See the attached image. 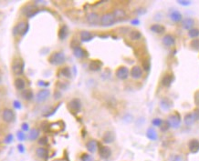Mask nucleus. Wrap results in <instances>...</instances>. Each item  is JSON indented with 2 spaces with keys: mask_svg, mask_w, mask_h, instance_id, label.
<instances>
[{
  "mask_svg": "<svg viewBox=\"0 0 199 161\" xmlns=\"http://www.w3.org/2000/svg\"><path fill=\"white\" fill-rule=\"evenodd\" d=\"M115 23H116V19L112 13H105L101 16L100 25L102 27H104V28L111 27Z\"/></svg>",
  "mask_w": 199,
  "mask_h": 161,
  "instance_id": "1",
  "label": "nucleus"
},
{
  "mask_svg": "<svg viewBox=\"0 0 199 161\" xmlns=\"http://www.w3.org/2000/svg\"><path fill=\"white\" fill-rule=\"evenodd\" d=\"M29 29V25L24 21L19 22L18 24H16L15 28H13V35L16 37V36H25Z\"/></svg>",
  "mask_w": 199,
  "mask_h": 161,
  "instance_id": "2",
  "label": "nucleus"
},
{
  "mask_svg": "<svg viewBox=\"0 0 199 161\" xmlns=\"http://www.w3.org/2000/svg\"><path fill=\"white\" fill-rule=\"evenodd\" d=\"M49 63L54 65V66H61L65 63L66 57L64 53L62 52H54L50 57H49Z\"/></svg>",
  "mask_w": 199,
  "mask_h": 161,
  "instance_id": "3",
  "label": "nucleus"
},
{
  "mask_svg": "<svg viewBox=\"0 0 199 161\" xmlns=\"http://www.w3.org/2000/svg\"><path fill=\"white\" fill-rule=\"evenodd\" d=\"M25 70V65L22 60H16L12 65V72L15 76H22Z\"/></svg>",
  "mask_w": 199,
  "mask_h": 161,
  "instance_id": "4",
  "label": "nucleus"
},
{
  "mask_svg": "<svg viewBox=\"0 0 199 161\" xmlns=\"http://www.w3.org/2000/svg\"><path fill=\"white\" fill-rule=\"evenodd\" d=\"M50 97V91L47 88L40 89L37 94H36V101L38 103H43L47 101Z\"/></svg>",
  "mask_w": 199,
  "mask_h": 161,
  "instance_id": "5",
  "label": "nucleus"
},
{
  "mask_svg": "<svg viewBox=\"0 0 199 161\" xmlns=\"http://www.w3.org/2000/svg\"><path fill=\"white\" fill-rule=\"evenodd\" d=\"M22 12L27 17H33L39 12V9L36 5H28L23 8Z\"/></svg>",
  "mask_w": 199,
  "mask_h": 161,
  "instance_id": "6",
  "label": "nucleus"
},
{
  "mask_svg": "<svg viewBox=\"0 0 199 161\" xmlns=\"http://www.w3.org/2000/svg\"><path fill=\"white\" fill-rule=\"evenodd\" d=\"M181 117L178 113H174L172 114L171 116H169L168 117V122L170 124V126L173 128H178L181 126Z\"/></svg>",
  "mask_w": 199,
  "mask_h": 161,
  "instance_id": "7",
  "label": "nucleus"
},
{
  "mask_svg": "<svg viewBox=\"0 0 199 161\" xmlns=\"http://www.w3.org/2000/svg\"><path fill=\"white\" fill-rule=\"evenodd\" d=\"M86 20L88 22V24L90 26H92V27H95L97 25L100 24V20H101V16L99 15L98 13L96 12H91L89 13L87 16H86Z\"/></svg>",
  "mask_w": 199,
  "mask_h": 161,
  "instance_id": "8",
  "label": "nucleus"
},
{
  "mask_svg": "<svg viewBox=\"0 0 199 161\" xmlns=\"http://www.w3.org/2000/svg\"><path fill=\"white\" fill-rule=\"evenodd\" d=\"M2 118L7 123H12L15 120V113L10 108H5L2 113Z\"/></svg>",
  "mask_w": 199,
  "mask_h": 161,
  "instance_id": "9",
  "label": "nucleus"
},
{
  "mask_svg": "<svg viewBox=\"0 0 199 161\" xmlns=\"http://www.w3.org/2000/svg\"><path fill=\"white\" fill-rule=\"evenodd\" d=\"M69 107L71 112L73 113H79L81 109V101L79 98H73L69 103Z\"/></svg>",
  "mask_w": 199,
  "mask_h": 161,
  "instance_id": "10",
  "label": "nucleus"
},
{
  "mask_svg": "<svg viewBox=\"0 0 199 161\" xmlns=\"http://www.w3.org/2000/svg\"><path fill=\"white\" fill-rule=\"evenodd\" d=\"M98 152H99V155H100L101 159H108L111 156V150L107 146H100L98 148Z\"/></svg>",
  "mask_w": 199,
  "mask_h": 161,
  "instance_id": "11",
  "label": "nucleus"
},
{
  "mask_svg": "<svg viewBox=\"0 0 199 161\" xmlns=\"http://www.w3.org/2000/svg\"><path fill=\"white\" fill-rule=\"evenodd\" d=\"M129 75L130 71L126 67H121L116 70V76L121 80H125L126 78H128Z\"/></svg>",
  "mask_w": 199,
  "mask_h": 161,
  "instance_id": "12",
  "label": "nucleus"
},
{
  "mask_svg": "<svg viewBox=\"0 0 199 161\" xmlns=\"http://www.w3.org/2000/svg\"><path fill=\"white\" fill-rule=\"evenodd\" d=\"M36 156L42 160H46L48 158V150L45 146H39L36 149Z\"/></svg>",
  "mask_w": 199,
  "mask_h": 161,
  "instance_id": "13",
  "label": "nucleus"
},
{
  "mask_svg": "<svg viewBox=\"0 0 199 161\" xmlns=\"http://www.w3.org/2000/svg\"><path fill=\"white\" fill-rule=\"evenodd\" d=\"M115 140V134L112 131H107L102 136V141L105 144H111Z\"/></svg>",
  "mask_w": 199,
  "mask_h": 161,
  "instance_id": "14",
  "label": "nucleus"
},
{
  "mask_svg": "<svg viewBox=\"0 0 199 161\" xmlns=\"http://www.w3.org/2000/svg\"><path fill=\"white\" fill-rule=\"evenodd\" d=\"M112 14L114 15L115 19H116V22H121V21H123L125 18H126V13L123 9H121V8H117L115 9Z\"/></svg>",
  "mask_w": 199,
  "mask_h": 161,
  "instance_id": "15",
  "label": "nucleus"
},
{
  "mask_svg": "<svg viewBox=\"0 0 199 161\" xmlns=\"http://www.w3.org/2000/svg\"><path fill=\"white\" fill-rule=\"evenodd\" d=\"M130 75H131V76H132L133 78H134V79H139V78H141V77L142 76V68H141L139 66H134V67L131 69Z\"/></svg>",
  "mask_w": 199,
  "mask_h": 161,
  "instance_id": "16",
  "label": "nucleus"
},
{
  "mask_svg": "<svg viewBox=\"0 0 199 161\" xmlns=\"http://www.w3.org/2000/svg\"><path fill=\"white\" fill-rule=\"evenodd\" d=\"M188 148L191 153H197L199 151V140L197 139H192L188 143Z\"/></svg>",
  "mask_w": 199,
  "mask_h": 161,
  "instance_id": "17",
  "label": "nucleus"
},
{
  "mask_svg": "<svg viewBox=\"0 0 199 161\" xmlns=\"http://www.w3.org/2000/svg\"><path fill=\"white\" fill-rule=\"evenodd\" d=\"M86 148L87 150L90 152V153H95L98 148H99V145H98V142L96 140H90L86 143Z\"/></svg>",
  "mask_w": 199,
  "mask_h": 161,
  "instance_id": "18",
  "label": "nucleus"
},
{
  "mask_svg": "<svg viewBox=\"0 0 199 161\" xmlns=\"http://www.w3.org/2000/svg\"><path fill=\"white\" fill-rule=\"evenodd\" d=\"M39 135H40V130L38 128H32L29 132V135H28V138L29 141H35L37 139H38L39 137Z\"/></svg>",
  "mask_w": 199,
  "mask_h": 161,
  "instance_id": "19",
  "label": "nucleus"
},
{
  "mask_svg": "<svg viewBox=\"0 0 199 161\" xmlns=\"http://www.w3.org/2000/svg\"><path fill=\"white\" fill-rule=\"evenodd\" d=\"M79 37H80V40L82 42H89L92 40L93 38V36L90 31H87V30H83L80 32L79 34Z\"/></svg>",
  "mask_w": 199,
  "mask_h": 161,
  "instance_id": "20",
  "label": "nucleus"
},
{
  "mask_svg": "<svg viewBox=\"0 0 199 161\" xmlns=\"http://www.w3.org/2000/svg\"><path fill=\"white\" fill-rule=\"evenodd\" d=\"M194 25H195V20L193 18H190V17L184 18V20L182 21V27H183L184 29H192L193 27H194Z\"/></svg>",
  "mask_w": 199,
  "mask_h": 161,
  "instance_id": "21",
  "label": "nucleus"
},
{
  "mask_svg": "<svg viewBox=\"0 0 199 161\" xmlns=\"http://www.w3.org/2000/svg\"><path fill=\"white\" fill-rule=\"evenodd\" d=\"M14 85H15V88L19 90V91H23L25 88H26V81L21 78V77H17L15 79V82H14Z\"/></svg>",
  "mask_w": 199,
  "mask_h": 161,
  "instance_id": "22",
  "label": "nucleus"
},
{
  "mask_svg": "<svg viewBox=\"0 0 199 161\" xmlns=\"http://www.w3.org/2000/svg\"><path fill=\"white\" fill-rule=\"evenodd\" d=\"M175 43V40H174V37L172 36V35H165L164 37H163V44L165 45V46H174Z\"/></svg>",
  "mask_w": 199,
  "mask_h": 161,
  "instance_id": "23",
  "label": "nucleus"
},
{
  "mask_svg": "<svg viewBox=\"0 0 199 161\" xmlns=\"http://www.w3.org/2000/svg\"><path fill=\"white\" fill-rule=\"evenodd\" d=\"M102 63L99 60H93L89 65V68L92 71H100L102 69Z\"/></svg>",
  "mask_w": 199,
  "mask_h": 161,
  "instance_id": "24",
  "label": "nucleus"
},
{
  "mask_svg": "<svg viewBox=\"0 0 199 161\" xmlns=\"http://www.w3.org/2000/svg\"><path fill=\"white\" fill-rule=\"evenodd\" d=\"M73 55L77 59H82L85 57L86 52L80 46H75V47H73Z\"/></svg>",
  "mask_w": 199,
  "mask_h": 161,
  "instance_id": "25",
  "label": "nucleus"
},
{
  "mask_svg": "<svg viewBox=\"0 0 199 161\" xmlns=\"http://www.w3.org/2000/svg\"><path fill=\"white\" fill-rule=\"evenodd\" d=\"M21 96L25 100H31L35 97L31 89H24L23 91H21Z\"/></svg>",
  "mask_w": 199,
  "mask_h": 161,
  "instance_id": "26",
  "label": "nucleus"
},
{
  "mask_svg": "<svg viewBox=\"0 0 199 161\" xmlns=\"http://www.w3.org/2000/svg\"><path fill=\"white\" fill-rule=\"evenodd\" d=\"M170 18H171L174 22L178 23V22H180V21L182 20V14H181L179 11H177V10H174V11H172L171 14H170Z\"/></svg>",
  "mask_w": 199,
  "mask_h": 161,
  "instance_id": "27",
  "label": "nucleus"
},
{
  "mask_svg": "<svg viewBox=\"0 0 199 161\" xmlns=\"http://www.w3.org/2000/svg\"><path fill=\"white\" fill-rule=\"evenodd\" d=\"M69 36V29L67 28V26H62L61 28H60L59 31V37L61 40H64L68 37Z\"/></svg>",
  "mask_w": 199,
  "mask_h": 161,
  "instance_id": "28",
  "label": "nucleus"
},
{
  "mask_svg": "<svg viewBox=\"0 0 199 161\" xmlns=\"http://www.w3.org/2000/svg\"><path fill=\"white\" fill-rule=\"evenodd\" d=\"M196 122V119L193 116L192 113H189V114H186L184 116V124L188 127H191L192 125H194V123Z\"/></svg>",
  "mask_w": 199,
  "mask_h": 161,
  "instance_id": "29",
  "label": "nucleus"
},
{
  "mask_svg": "<svg viewBox=\"0 0 199 161\" xmlns=\"http://www.w3.org/2000/svg\"><path fill=\"white\" fill-rule=\"evenodd\" d=\"M160 107L164 110H169L172 107V102L169 100L168 98H163L160 101Z\"/></svg>",
  "mask_w": 199,
  "mask_h": 161,
  "instance_id": "30",
  "label": "nucleus"
},
{
  "mask_svg": "<svg viewBox=\"0 0 199 161\" xmlns=\"http://www.w3.org/2000/svg\"><path fill=\"white\" fill-rule=\"evenodd\" d=\"M129 37L133 41H137L142 38V33L138 30H132L129 34Z\"/></svg>",
  "mask_w": 199,
  "mask_h": 161,
  "instance_id": "31",
  "label": "nucleus"
},
{
  "mask_svg": "<svg viewBox=\"0 0 199 161\" xmlns=\"http://www.w3.org/2000/svg\"><path fill=\"white\" fill-rule=\"evenodd\" d=\"M150 29H151V31H153V33H155V34H162V33L165 32V27H163L162 25L154 24L153 26H151Z\"/></svg>",
  "mask_w": 199,
  "mask_h": 161,
  "instance_id": "32",
  "label": "nucleus"
},
{
  "mask_svg": "<svg viewBox=\"0 0 199 161\" xmlns=\"http://www.w3.org/2000/svg\"><path fill=\"white\" fill-rule=\"evenodd\" d=\"M146 137L150 139V140H156L157 139V137H158V136H157V133L156 131L153 129V128H148V130L146 132Z\"/></svg>",
  "mask_w": 199,
  "mask_h": 161,
  "instance_id": "33",
  "label": "nucleus"
},
{
  "mask_svg": "<svg viewBox=\"0 0 199 161\" xmlns=\"http://www.w3.org/2000/svg\"><path fill=\"white\" fill-rule=\"evenodd\" d=\"M172 81H173L172 76H171L170 75H165V76L163 77V79H162V84H163V86H165V87L168 88V87L171 86Z\"/></svg>",
  "mask_w": 199,
  "mask_h": 161,
  "instance_id": "34",
  "label": "nucleus"
},
{
  "mask_svg": "<svg viewBox=\"0 0 199 161\" xmlns=\"http://www.w3.org/2000/svg\"><path fill=\"white\" fill-rule=\"evenodd\" d=\"M61 75L64 77L70 78L71 76V71L68 67H63V68L61 69Z\"/></svg>",
  "mask_w": 199,
  "mask_h": 161,
  "instance_id": "35",
  "label": "nucleus"
},
{
  "mask_svg": "<svg viewBox=\"0 0 199 161\" xmlns=\"http://www.w3.org/2000/svg\"><path fill=\"white\" fill-rule=\"evenodd\" d=\"M188 36H189V37L196 39L197 37H199V30L197 28H192V29H190L188 31Z\"/></svg>",
  "mask_w": 199,
  "mask_h": 161,
  "instance_id": "36",
  "label": "nucleus"
},
{
  "mask_svg": "<svg viewBox=\"0 0 199 161\" xmlns=\"http://www.w3.org/2000/svg\"><path fill=\"white\" fill-rule=\"evenodd\" d=\"M16 137H17V140L22 142V141H25L26 138H27V136L25 134L24 131H17L16 133Z\"/></svg>",
  "mask_w": 199,
  "mask_h": 161,
  "instance_id": "37",
  "label": "nucleus"
},
{
  "mask_svg": "<svg viewBox=\"0 0 199 161\" xmlns=\"http://www.w3.org/2000/svg\"><path fill=\"white\" fill-rule=\"evenodd\" d=\"M191 46H192V48H194L195 50L199 51V39L198 38H196V39L192 40V42H191Z\"/></svg>",
  "mask_w": 199,
  "mask_h": 161,
  "instance_id": "38",
  "label": "nucleus"
},
{
  "mask_svg": "<svg viewBox=\"0 0 199 161\" xmlns=\"http://www.w3.org/2000/svg\"><path fill=\"white\" fill-rule=\"evenodd\" d=\"M170 124H169L168 120L167 121H163V124H162V126H161V130L164 132L167 131L169 128H170Z\"/></svg>",
  "mask_w": 199,
  "mask_h": 161,
  "instance_id": "39",
  "label": "nucleus"
},
{
  "mask_svg": "<svg viewBox=\"0 0 199 161\" xmlns=\"http://www.w3.org/2000/svg\"><path fill=\"white\" fill-rule=\"evenodd\" d=\"M13 140H14V137H13V135H12V134H8V135H7V137H5L4 142H5L6 144H10V143H12V142H13Z\"/></svg>",
  "mask_w": 199,
  "mask_h": 161,
  "instance_id": "40",
  "label": "nucleus"
},
{
  "mask_svg": "<svg viewBox=\"0 0 199 161\" xmlns=\"http://www.w3.org/2000/svg\"><path fill=\"white\" fill-rule=\"evenodd\" d=\"M80 161H93V159L91 155L89 154H82L80 157Z\"/></svg>",
  "mask_w": 199,
  "mask_h": 161,
  "instance_id": "41",
  "label": "nucleus"
},
{
  "mask_svg": "<svg viewBox=\"0 0 199 161\" xmlns=\"http://www.w3.org/2000/svg\"><path fill=\"white\" fill-rule=\"evenodd\" d=\"M48 143V140L46 137H42L38 139V144L40 145V146H46Z\"/></svg>",
  "mask_w": 199,
  "mask_h": 161,
  "instance_id": "42",
  "label": "nucleus"
},
{
  "mask_svg": "<svg viewBox=\"0 0 199 161\" xmlns=\"http://www.w3.org/2000/svg\"><path fill=\"white\" fill-rule=\"evenodd\" d=\"M152 123H153V126H155V127H161L162 126V124H163V120L161 119V118H154L153 121H152Z\"/></svg>",
  "mask_w": 199,
  "mask_h": 161,
  "instance_id": "43",
  "label": "nucleus"
},
{
  "mask_svg": "<svg viewBox=\"0 0 199 161\" xmlns=\"http://www.w3.org/2000/svg\"><path fill=\"white\" fill-rule=\"evenodd\" d=\"M177 3H178L179 5H181V6L186 7V6H190L192 2H191V1H189V0H178V1H177Z\"/></svg>",
  "mask_w": 199,
  "mask_h": 161,
  "instance_id": "44",
  "label": "nucleus"
},
{
  "mask_svg": "<svg viewBox=\"0 0 199 161\" xmlns=\"http://www.w3.org/2000/svg\"><path fill=\"white\" fill-rule=\"evenodd\" d=\"M142 67H143V69H144L145 71H148V70L150 69V62H149L148 60L143 61V63H142Z\"/></svg>",
  "mask_w": 199,
  "mask_h": 161,
  "instance_id": "45",
  "label": "nucleus"
},
{
  "mask_svg": "<svg viewBox=\"0 0 199 161\" xmlns=\"http://www.w3.org/2000/svg\"><path fill=\"white\" fill-rule=\"evenodd\" d=\"M21 128H22V131L27 132L29 130V124H28V123H22V125H21Z\"/></svg>",
  "mask_w": 199,
  "mask_h": 161,
  "instance_id": "46",
  "label": "nucleus"
},
{
  "mask_svg": "<svg viewBox=\"0 0 199 161\" xmlns=\"http://www.w3.org/2000/svg\"><path fill=\"white\" fill-rule=\"evenodd\" d=\"M192 114H193V116L195 117L196 121H197V120H199V108H196Z\"/></svg>",
  "mask_w": 199,
  "mask_h": 161,
  "instance_id": "47",
  "label": "nucleus"
},
{
  "mask_svg": "<svg viewBox=\"0 0 199 161\" xmlns=\"http://www.w3.org/2000/svg\"><path fill=\"white\" fill-rule=\"evenodd\" d=\"M13 106H14V107L16 108V109H20V108H21V104L18 102L17 100H15V101L13 102Z\"/></svg>",
  "mask_w": 199,
  "mask_h": 161,
  "instance_id": "48",
  "label": "nucleus"
},
{
  "mask_svg": "<svg viewBox=\"0 0 199 161\" xmlns=\"http://www.w3.org/2000/svg\"><path fill=\"white\" fill-rule=\"evenodd\" d=\"M17 149H18L19 153H24V152H25V146H23L22 144H19V145L17 146Z\"/></svg>",
  "mask_w": 199,
  "mask_h": 161,
  "instance_id": "49",
  "label": "nucleus"
},
{
  "mask_svg": "<svg viewBox=\"0 0 199 161\" xmlns=\"http://www.w3.org/2000/svg\"><path fill=\"white\" fill-rule=\"evenodd\" d=\"M195 102L199 107V91H197L196 94H195Z\"/></svg>",
  "mask_w": 199,
  "mask_h": 161,
  "instance_id": "50",
  "label": "nucleus"
},
{
  "mask_svg": "<svg viewBox=\"0 0 199 161\" xmlns=\"http://www.w3.org/2000/svg\"><path fill=\"white\" fill-rule=\"evenodd\" d=\"M142 8H139V9H138L137 10L138 15H142V14H144V13H145V9H144V10H142Z\"/></svg>",
  "mask_w": 199,
  "mask_h": 161,
  "instance_id": "51",
  "label": "nucleus"
},
{
  "mask_svg": "<svg viewBox=\"0 0 199 161\" xmlns=\"http://www.w3.org/2000/svg\"><path fill=\"white\" fill-rule=\"evenodd\" d=\"M139 23H140V21L138 20V19H133V20H132V24L133 25H139Z\"/></svg>",
  "mask_w": 199,
  "mask_h": 161,
  "instance_id": "52",
  "label": "nucleus"
},
{
  "mask_svg": "<svg viewBox=\"0 0 199 161\" xmlns=\"http://www.w3.org/2000/svg\"><path fill=\"white\" fill-rule=\"evenodd\" d=\"M174 161H181V157H179V156L175 157V158H174Z\"/></svg>",
  "mask_w": 199,
  "mask_h": 161,
  "instance_id": "53",
  "label": "nucleus"
},
{
  "mask_svg": "<svg viewBox=\"0 0 199 161\" xmlns=\"http://www.w3.org/2000/svg\"><path fill=\"white\" fill-rule=\"evenodd\" d=\"M1 82H2V76H0V84H1Z\"/></svg>",
  "mask_w": 199,
  "mask_h": 161,
  "instance_id": "54",
  "label": "nucleus"
},
{
  "mask_svg": "<svg viewBox=\"0 0 199 161\" xmlns=\"http://www.w3.org/2000/svg\"><path fill=\"white\" fill-rule=\"evenodd\" d=\"M54 161H60V160H54Z\"/></svg>",
  "mask_w": 199,
  "mask_h": 161,
  "instance_id": "55",
  "label": "nucleus"
}]
</instances>
